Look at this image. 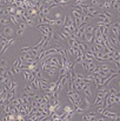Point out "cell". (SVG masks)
I'll list each match as a JSON object with an SVG mask.
<instances>
[{
    "label": "cell",
    "instance_id": "6da1fadb",
    "mask_svg": "<svg viewBox=\"0 0 120 121\" xmlns=\"http://www.w3.org/2000/svg\"><path fill=\"white\" fill-rule=\"evenodd\" d=\"M37 28L43 33L44 37L51 38V34H52V31H53L52 27H51V25H48V24H40V25L37 26Z\"/></svg>",
    "mask_w": 120,
    "mask_h": 121
},
{
    "label": "cell",
    "instance_id": "7a4b0ae2",
    "mask_svg": "<svg viewBox=\"0 0 120 121\" xmlns=\"http://www.w3.org/2000/svg\"><path fill=\"white\" fill-rule=\"evenodd\" d=\"M1 34L5 35L6 38H11L13 34H14V28L11 26V25H1Z\"/></svg>",
    "mask_w": 120,
    "mask_h": 121
},
{
    "label": "cell",
    "instance_id": "3957f363",
    "mask_svg": "<svg viewBox=\"0 0 120 121\" xmlns=\"http://www.w3.org/2000/svg\"><path fill=\"white\" fill-rule=\"evenodd\" d=\"M58 71H59V69L51 67V68H50V69H48L46 73L48 74V76H50V78H54V76H57V75H58Z\"/></svg>",
    "mask_w": 120,
    "mask_h": 121
},
{
    "label": "cell",
    "instance_id": "277c9868",
    "mask_svg": "<svg viewBox=\"0 0 120 121\" xmlns=\"http://www.w3.org/2000/svg\"><path fill=\"white\" fill-rule=\"evenodd\" d=\"M101 10H109L112 8V5H111V0H105V1L101 3Z\"/></svg>",
    "mask_w": 120,
    "mask_h": 121
},
{
    "label": "cell",
    "instance_id": "5b68a950",
    "mask_svg": "<svg viewBox=\"0 0 120 121\" xmlns=\"http://www.w3.org/2000/svg\"><path fill=\"white\" fill-rule=\"evenodd\" d=\"M84 80H86L87 82H91V83H92V82L95 80V76H94V74H93V73H86V75H85Z\"/></svg>",
    "mask_w": 120,
    "mask_h": 121
},
{
    "label": "cell",
    "instance_id": "8992f818",
    "mask_svg": "<svg viewBox=\"0 0 120 121\" xmlns=\"http://www.w3.org/2000/svg\"><path fill=\"white\" fill-rule=\"evenodd\" d=\"M97 13H98V11H97L93 6H91V5H89V6L87 7V14H89L91 17H95V15H97Z\"/></svg>",
    "mask_w": 120,
    "mask_h": 121
},
{
    "label": "cell",
    "instance_id": "52a82bcc",
    "mask_svg": "<svg viewBox=\"0 0 120 121\" xmlns=\"http://www.w3.org/2000/svg\"><path fill=\"white\" fill-rule=\"evenodd\" d=\"M10 15H5V17H0V25H7L10 24Z\"/></svg>",
    "mask_w": 120,
    "mask_h": 121
},
{
    "label": "cell",
    "instance_id": "ba28073f",
    "mask_svg": "<svg viewBox=\"0 0 120 121\" xmlns=\"http://www.w3.org/2000/svg\"><path fill=\"white\" fill-rule=\"evenodd\" d=\"M94 28H95V25H88V24H87V26H86V28H85V33L93 34V32H94Z\"/></svg>",
    "mask_w": 120,
    "mask_h": 121
},
{
    "label": "cell",
    "instance_id": "9c48e42d",
    "mask_svg": "<svg viewBox=\"0 0 120 121\" xmlns=\"http://www.w3.org/2000/svg\"><path fill=\"white\" fill-rule=\"evenodd\" d=\"M109 31L112 32V34H113V35H115V37H119V33H120V31H119V27H115V26H109Z\"/></svg>",
    "mask_w": 120,
    "mask_h": 121
},
{
    "label": "cell",
    "instance_id": "30bf717a",
    "mask_svg": "<svg viewBox=\"0 0 120 121\" xmlns=\"http://www.w3.org/2000/svg\"><path fill=\"white\" fill-rule=\"evenodd\" d=\"M58 34H59V37H60V39H61L62 41H67V40L70 39V35L66 34V33H64L62 31H61V32H58Z\"/></svg>",
    "mask_w": 120,
    "mask_h": 121
},
{
    "label": "cell",
    "instance_id": "8fae6325",
    "mask_svg": "<svg viewBox=\"0 0 120 121\" xmlns=\"http://www.w3.org/2000/svg\"><path fill=\"white\" fill-rule=\"evenodd\" d=\"M45 52H46V55H53V54H57V48L53 47V48H45Z\"/></svg>",
    "mask_w": 120,
    "mask_h": 121
},
{
    "label": "cell",
    "instance_id": "7c38bea8",
    "mask_svg": "<svg viewBox=\"0 0 120 121\" xmlns=\"http://www.w3.org/2000/svg\"><path fill=\"white\" fill-rule=\"evenodd\" d=\"M98 67H99V69L100 71H108L111 67L108 66V64H106V62H101L100 65H98Z\"/></svg>",
    "mask_w": 120,
    "mask_h": 121
},
{
    "label": "cell",
    "instance_id": "4fadbf2b",
    "mask_svg": "<svg viewBox=\"0 0 120 121\" xmlns=\"http://www.w3.org/2000/svg\"><path fill=\"white\" fill-rule=\"evenodd\" d=\"M104 102H105V99H101V98H98V96H97L95 101L93 102V106H102Z\"/></svg>",
    "mask_w": 120,
    "mask_h": 121
},
{
    "label": "cell",
    "instance_id": "5bb4252c",
    "mask_svg": "<svg viewBox=\"0 0 120 121\" xmlns=\"http://www.w3.org/2000/svg\"><path fill=\"white\" fill-rule=\"evenodd\" d=\"M6 68H7V60L0 59V69H6Z\"/></svg>",
    "mask_w": 120,
    "mask_h": 121
},
{
    "label": "cell",
    "instance_id": "9a60e30c",
    "mask_svg": "<svg viewBox=\"0 0 120 121\" xmlns=\"http://www.w3.org/2000/svg\"><path fill=\"white\" fill-rule=\"evenodd\" d=\"M81 15H82V13L79 10L73 7V18H81Z\"/></svg>",
    "mask_w": 120,
    "mask_h": 121
},
{
    "label": "cell",
    "instance_id": "2e32d148",
    "mask_svg": "<svg viewBox=\"0 0 120 121\" xmlns=\"http://www.w3.org/2000/svg\"><path fill=\"white\" fill-rule=\"evenodd\" d=\"M10 46H11V45H10L8 42H6V44H5V45L1 47V48H0V54H4V53H5V52H6V51L10 48Z\"/></svg>",
    "mask_w": 120,
    "mask_h": 121
},
{
    "label": "cell",
    "instance_id": "e0dca14e",
    "mask_svg": "<svg viewBox=\"0 0 120 121\" xmlns=\"http://www.w3.org/2000/svg\"><path fill=\"white\" fill-rule=\"evenodd\" d=\"M55 86H57V81H50L48 82V89L50 91H54Z\"/></svg>",
    "mask_w": 120,
    "mask_h": 121
},
{
    "label": "cell",
    "instance_id": "ac0fdd59",
    "mask_svg": "<svg viewBox=\"0 0 120 121\" xmlns=\"http://www.w3.org/2000/svg\"><path fill=\"white\" fill-rule=\"evenodd\" d=\"M62 25H64V20L62 19H57L55 20V26L57 27H62Z\"/></svg>",
    "mask_w": 120,
    "mask_h": 121
},
{
    "label": "cell",
    "instance_id": "d6986e66",
    "mask_svg": "<svg viewBox=\"0 0 120 121\" xmlns=\"http://www.w3.org/2000/svg\"><path fill=\"white\" fill-rule=\"evenodd\" d=\"M31 49H32V47H28V46H27V47H23V48H20L19 52H20V53H27V52H30Z\"/></svg>",
    "mask_w": 120,
    "mask_h": 121
},
{
    "label": "cell",
    "instance_id": "ffe728a7",
    "mask_svg": "<svg viewBox=\"0 0 120 121\" xmlns=\"http://www.w3.org/2000/svg\"><path fill=\"white\" fill-rule=\"evenodd\" d=\"M72 110H74V109H73V107H70V106H65V107H64V110H62V112H64V113H70V112H72Z\"/></svg>",
    "mask_w": 120,
    "mask_h": 121
},
{
    "label": "cell",
    "instance_id": "44dd1931",
    "mask_svg": "<svg viewBox=\"0 0 120 121\" xmlns=\"http://www.w3.org/2000/svg\"><path fill=\"white\" fill-rule=\"evenodd\" d=\"M24 32H25L24 30H21V28H19V27H18V28H17V32H15V34H17L18 37H21V35L24 34Z\"/></svg>",
    "mask_w": 120,
    "mask_h": 121
},
{
    "label": "cell",
    "instance_id": "7402d4cb",
    "mask_svg": "<svg viewBox=\"0 0 120 121\" xmlns=\"http://www.w3.org/2000/svg\"><path fill=\"white\" fill-rule=\"evenodd\" d=\"M17 87H18V82H17L15 80H13V81H12V86H11V89H14V91H17Z\"/></svg>",
    "mask_w": 120,
    "mask_h": 121
},
{
    "label": "cell",
    "instance_id": "603a6c76",
    "mask_svg": "<svg viewBox=\"0 0 120 121\" xmlns=\"http://www.w3.org/2000/svg\"><path fill=\"white\" fill-rule=\"evenodd\" d=\"M19 65H20V58H18V59L14 61V64H13V66H12V67H18Z\"/></svg>",
    "mask_w": 120,
    "mask_h": 121
},
{
    "label": "cell",
    "instance_id": "cb8c5ba5",
    "mask_svg": "<svg viewBox=\"0 0 120 121\" xmlns=\"http://www.w3.org/2000/svg\"><path fill=\"white\" fill-rule=\"evenodd\" d=\"M54 19L57 20V19H61V13L60 12H57L55 14H54Z\"/></svg>",
    "mask_w": 120,
    "mask_h": 121
},
{
    "label": "cell",
    "instance_id": "d4e9b609",
    "mask_svg": "<svg viewBox=\"0 0 120 121\" xmlns=\"http://www.w3.org/2000/svg\"><path fill=\"white\" fill-rule=\"evenodd\" d=\"M53 1H54V0H43L44 5H50V4H52Z\"/></svg>",
    "mask_w": 120,
    "mask_h": 121
},
{
    "label": "cell",
    "instance_id": "484cf974",
    "mask_svg": "<svg viewBox=\"0 0 120 121\" xmlns=\"http://www.w3.org/2000/svg\"><path fill=\"white\" fill-rule=\"evenodd\" d=\"M87 0H75V3L74 4H78V5H80V4H84V3H86Z\"/></svg>",
    "mask_w": 120,
    "mask_h": 121
},
{
    "label": "cell",
    "instance_id": "4316f807",
    "mask_svg": "<svg viewBox=\"0 0 120 121\" xmlns=\"http://www.w3.org/2000/svg\"><path fill=\"white\" fill-rule=\"evenodd\" d=\"M98 5H99L98 0H92V6H98Z\"/></svg>",
    "mask_w": 120,
    "mask_h": 121
},
{
    "label": "cell",
    "instance_id": "83f0119b",
    "mask_svg": "<svg viewBox=\"0 0 120 121\" xmlns=\"http://www.w3.org/2000/svg\"><path fill=\"white\" fill-rule=\"evenodd\" d=\"M5 8V6H3V5H0V13H1L3 12V10Z\"/></svg>",
    "mask_w": 120,
    "mask_h": 121
},
{
    "label": "cell",
    "instance_id": "f1b7e54d",
    "mask_svg": "<svg viewBox=\"0 0 120 121\" xmlns=\"http://www.w3.org/2000/svg\"><path fill=\"white\" fill-rule=\"evenodd\" d=\"M4 91H5V88H0V95L4 93Z\"/></svg>",
    "mask_w": 120,
    "mask_h": 121
},
{
    "label": "cell",
    "instance_id": "f546056e",
    "mask_svg": "<svg viewBox=\"0 0 120 121\" xmlns=\"http://www.w3.org/2000/svg\"><path fill=\"white\" fill-rule=\"evenodd\" d=\"M54 1H55V3H59V1H61V0H54Z\"/></svg>",
    "mask_w": 120,
    "mask_h": 121
},
{
    "label": "cell",
    "instance_id": "4dcf8cb0",
    "mask_svg": "<svg viewBox=\"0 0 120 121\" xmlns=\"http://www.w3.org/2000/svg\"><path fill=\"white\" fill-rule=\"evenodd\" d=\"M0 110H1V105H0Z\"/></svg>",
    "mask_w": 120,
    "mask_h": 121
},
{
    "label": "cell",
    "instance_id": "1f68e13d",
    "mask_svg": "<svg viewBox=\"0 0 120 121\" xmlns=\"http://www.w3.org/2000/svg\"><path fill=\"white\" fill-rule=\"evenodd\" d=\"M40 1H43V0H40Z\"/></svg>",
    "mask_w": 120,
    "mask_h": 121
}]
</instances>
